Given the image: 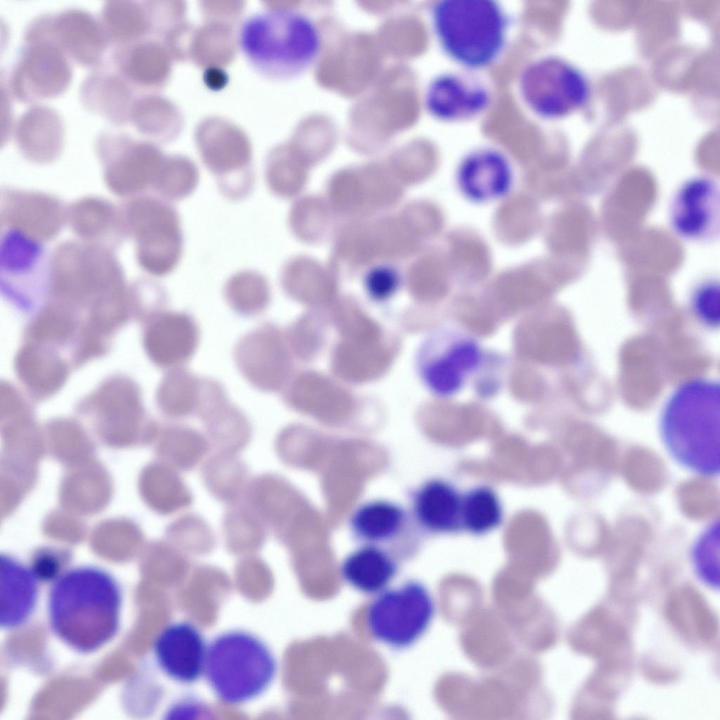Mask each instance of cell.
I'll list each match as a JSON object with an SVG mask.
<instances>
[{"label":"cell","mask_w":720,"mask_h":720,"mask_svg":"<svg viewBox=\"0 0 720 720\" xmlns=\"http://www.w3.org/2000/svg\"><path fill=\"white\" fill-rule=\"evenodd\" d=\"M121 606L117 581L106 571L89 566L63 572L53 581L47 600L52 631L82 653L99 650L115 636Z\"/></svg>","instance_id":"1"},{"label":"cell","mask_w":720,"mask_h":720,"mask_svg":"<svg viewBox=\"0 0 720 720\" xmlns=\"http://www.w3.org/2000/svg\"><path fill=\"white\" fill-rule=\"evenodd\" d=\"M238 42L257 72L276 80L307 72L319 60L323 46L316 21L293 7H271L250 14L240 25Z\"/></svg>","instance_id":"2"},{"label":"cell","mask_w":720,"mask_h":720,"mask_svg":"<svg viewBox=\"0 0 720 720\" xmlns=\"http://www.w3.org/2000/svg\"><path fill=\"white\" fill-rule=\"evenodd\" d=\"M719 384L705 378L680 385L662 411L659 428L665 449L695 475H719Z\"/></svg>","instance_id":"3"},{"label":"cell","mask_w":720,"mask_h":720,"mask_svg":"<svg viewBox=\"0 0 720 720\" xmlns=\"http://www.w3.org/2000/svg\"><path fill=\"white\" fill-rule=\"evenodd\" d=\"M430 22L445 53L470 70L492 64L506 44L508 20L496 1L441 0L432 6Z\"/></svg>","instance_id":"4"},{"label":"cell","mask_w":720,"mask_h":720,"mask_svg":"<svg viewBox=\"0 0 720 720\" xmlns=\"http://www.w3.org/2000/svg\"><path fill=\"white\" fill-rule=\"evenodd\" d=\"M276 672L271 650L248 631L221 633L207 645L204 675L212 690L226 704L238 705L259 697Z\"/></svg>","instance_id":"5"},{"label":"cell","mask_w":720,"mask_h":720,"mask_svg":"<svg viewBox=\"0 0 720 720\" xmlns=\"http://www.w3.org/2000/svg\"><path fill=\"white\" fill-rule=\"evenodd\" d=\"M484 351L479 341L463 330L440 328L419 344L414 357L416 374L423 387L439 399L460 393L480 368Z\"/></svg>","instance_id":"6"},{"label":"cell","mask_w":720,"mask_h":720,"mask_svg":"<svg viewBox=\"0 0 720 720\" xmlns=\"http://www.w3.org/2000/svg\"><path fill=\"white\" fill-rule=\"evenodd\" d=\"M435 614V603L428 588L410 579L376 594L368 605L366 622L375 641L403 650L420 639Z\"/></svg>","instance_id":"7"},{"label":"cell","mask_w":720,"mask_h":720,"mask_svg":"<svg viewBox=\"0 0 720 720\" xmlns=\"http://www.w3.org/2000/svg\"><path fill=\"white\" fill-rule=\"evenodd\" d=\"M22 45L6 82L11 95L31 105L63 94L70 84L72 68L62 49L43 32L27 25Z\"/></svg>","instance_id":"8"},{"label":"cell","mask_w":720,"mask_h":720,"mask_svg":"<svg viewBox=\"0 0 720 720\" xmlns=\"http://www.w3.org/2000/svg\"><path fill=\"white\" fill-rule=\"evenodd\" d=\"M520 88L537 115L558 119L584 108L591 96L589 79L578 68L554 56L539 59L522 75Z\"/></svg>","instance_id":"9"},{"label":"cell","mask_w":720,"mask_h":720,"mask_svg":"<svg viewBox=\"0 0 720 720\" xmlns=\"http://www.w3.org/2000/svg\"><path fill=\"white\" fill-rule=\"evenodd\" d=\"M134 205L139 262L149 274L166 276L176 268L184 250L179 212L168 201L155 197L142 198Z\"/></svg>","instance_id":"10"},{"label":"cell","mask_w":720,"mask_h":720,"mask_svg":"<svg viewBox=\"0 0 720 720\" xmlns=\"http://www.w3.org/2000/svg\"><path fill=\"white\" fill-rule=\"evenodd\" d=\"M51 261L44 245L11 229L1 240V285L6 297L30 305L47 295Z\"/></svg>","instance_id":"11"},{"label":"cell","mask_w":720,"mask_h":720,"mask_svg":"<svg viewBox=\"0 0 720 720\" xmlns=\"http://www.w3.org/2000/svg\"><path fill=\"white\" fill-rule=\"evenodd\" d=\"M668 222L683 240L709 243L719 238L720 190L708 175H697L683 181L672 194L667 210Z\"/></svg>","instance_id":"12"},{"label":"cell","mask_w":720,"mask_h":720,"mask_svg":"<svg viewBox=\"0 0 720 720\" xmlns=\"http://www.w3.org/2000/svg\"><path fill=\"white\" fill-rule=\"evenodd\" d=\"M349 529L359 545L384 548L401 562L410 558L418 546L419 529L409 510L385 499L359 505L351 515Z\"/></svg>","instance_id":"13"},{"label":"cell","mask_w":720,"mask_h":720,"mask_svg":"<svg viewBox=\"0 0 720 720\" xmlns=\"http://www.w3.org/2000/svg\"><path fill=\"white\" fill-rule=\"evenodd\" d=\"M39 20L45 34L70 61L94 70L103 67L110 43L98 18L84 9L68 7L41 13Z\"/></svg>","instance_id":"14"},{"label":"cell","mask_w":720,"mask_h":720,"mask_svg":"<svg viewBox=\"0 0 720 720\" xmlns=\"http://www.w3.org/2000/svg\"><path fill=\"white\" fill-rule=\"evenodd\" d=\"M235 364L255 389L275 392L287 371V359L277 327L270 321L260 323L242 335L233 347Z\"/></svg>","instance_id":"15"},{"label":"cell","mask_w":720,"mask_h":720,"mask_svg":"<svg viewBox=\"0 0 720 720\" xmlns=\"http://www.w3.org/2000/svg\"><path fill=\"white\" fill-rule=\"evenodd\" d=\"M199 342V326L186 311H163L148 321L143 332L148 356L155 366L168 370L184 366Z\"/></svg>","instance_id":"16"},{"label":"cell","mask_w":720,"mask_h":720,"mask_svg":"<svg viewBox=\"0 0 720 720\" xmlns=\"http://www.w3.org/2000/svg\"><path fill=\"white\" fill-rule=\"evenodd\" d=\"M197 417L218 451L238 454L251 442L252 427L248 417L229 400L225 388L215 379L205 378Z\"/></svg>","instance_id":"17"},{"label":"cell","mask_w":720,"mask_h":720,"mask_svg":"<svg viewBox=\"0 0 720 720\" xmlns=\"http://www.w3.org/2000/svg\"><path fill=\"white\" fill-rule=\"evenodd\" d=\"M207 645L193 624L176 622L166 626L153 645L155 662L170 679L191 684L204 674Z\"/></svg>","instance_id":"18"},{"label":"cell","mask_w":720,"mask_h":720,"mask_svg":"<svg viewBox=\"0 0 720 720\" xmlns=\"http://www.w3.org/2000/svg\"><path fill=\"white\" fill-rule=\"evenodd\" d=\"M489 92L480 80L468 75L443 73L427 85L423 103L433 117L446 122L474 118L489 103Z\"/></svg>","instance_id":"19"},{"label":"cell","mask_w":720,"mask_h":720,"mask_svg":"<svg viewBox=\"0 0 720 720\" xmlns=\"http://www.w3.org/2000/svg\"><path fill=\"white\" fill-rule=\"evenodd\" d=\"M12 134L20 152L37 162L55 159L60 153L64 128L61 117L53 108L31 104L15 121Z\"/></svg>","instance_id":"20"},{"label":"cell","mask_w":720,"mask_h":720,"mask_svg":"<svg viewBox=\"0 0 720 720\" xmlns=\"http://www.w3.org/2000/svg\"><path fill=\"white\" fill-rule=\"evenodd\" d=\"M133 87L115 70L102 67L83 79L79 96L89 111L112 124L124 125L129 123L131 108L136 98Z\"/></svg>","instance_id":"21"},{"label":"cell","mask_w":720,"mask_h":720,"mask_svg":"<svg viewBox=\"0 0 720 720\" xmlns=\"http://www.w3.org/2000/svg\"><path fill=\"white\" fill-rule=\"evenodd\" d=\"M409 510L418 529L443 533L461 524L462 499L449 483L438 479L428 480L410 496Z\"/></svg>","instance_id":"22"},{"label":"cell","mask_w":720,"mask_h":720,"mask_svg":"<svg viewBox=\"0 0 720 720\" xmlns=\"http://www.w3.org/2000/svg\"><path fill=\"white\" fill-rule=\"evenodd\" d=\"M32 570L8 555L0 558V624L6 629L24 624L36 607L39 586Z\"/></svg>","instance_id":"23"},{"label":"cell","mask_w":720,"mask_h":720,"mask_svg":"<svg viewBox=\"0 0 720 720\" xmlns=\"http://www.w3.org/2000/svg\"><path fill=\"white\" fill-rule=\"evenodd\" d=\"M401 562L378 546L359 545L342 561V579L356 591L376 595L389 587L397 577Z\"/></svg>","instance_id":"24"},{"label":"cell","mask_w":720,"mask_h":720,"mask_svg":"<svg viewBox=\"0 0 720 720\" xmlns=\"http://www.w3.org/2000/svg\"><path fill=\"white\" fill-rule=\"evenodd\" d=\"M200 475L208 493L227 506L241 501L250 480L248 465L238 454L218 450L205 460Z\"/></svg>","instance_id":"25"},{"label":"cell","mask_w":720,"mask_h":720,"mask_svg":"<svg viewBox=\"0 0 720 720\" xmlns=\"http://www.w3.org/2000/svg\"><path fill=\"white\" fill-rule=\"evenodd\" d=\"M204 377L184 366L168 370L156 391V404L162 414L172 420L197 417Z\"/></svg>","instance_id":"26"},{"label":"cell","mask_w":720,"mask_h":720,"mask_svg":"<svg viewBox=\"0 0 720 720\" xmlns=\"http://www.w3.org/2000/svg\"><path fill=\"white\" fill-rule=\"evenodd\" d=\"M667 615L674 626L688 638L697 637L708 642L716 634V619L694 588H683L674 592L668 601Z\"/></svg>","instance_id":"27"},{"label":"cell","mask_w":720,"mask_h":720,"mask_svg":"<svg viewBox=\"0 0 720 720\" xmlns=\"http://www.w3.org/2000/svg\"><path fill=\"white\" fill-rule=\"evenodd\" d=\"M583 624L584 651L600 659L602 666L617 669V656L628 646V635L624 627L600 608L588 614Z\"/></svg>","instance_id":"28"},{"label":"cell","mask_w":720,"mask_h":720,"mask_svg":"<svg viewBox=\"0 0 720 720\" xmlns=\"http://www.w3.org/2000/svg\"><path fill=\"white\" fill-rule=\"evenodd\" d=\"M211 446L207 436L196 428L172 423L163 428L159 450L171 467L186 472L200 463Z\"/></svg>","instance_id":"29"},{"label":"cell","mask_w":720,"mask_h":720,"mask_svg":"<svg viewBox=\"0 0 720 720\" xmlns=\"http://www.w3.org/2000/svg\"><path fill=\"white\" fill-rule=\"evenodd\" d=\"M223 296L229 307L243 317L263 314L271 301L270 283L261 272L243 269L232 274L223 287Z\"/></svg>","instance_id":"30"},{"label":"cell","mask_w":720,"mask_h":720,"mask_svg":"<svg viewBox=\"0 0 720 720\" xmlns=\"http://www.w3.org/2000/svg\"><path fill=\"white\" fill-rule=\"evenodd\" d=\"M221 527L224 546L232 553L259 551L269 533L264 524L241 502L228 506Z\"/></svg>","instance_id":"31"},{"label":"cell","mask_w":720,"mask_h":720,"mask_svg":"<svg viewBox=\"0 0 720 720\" xmlns=\"http://www.w3.org/2000/svg\"><path fill=\"white\" fill-rule=\"evenodd\" d=\"M98 19L110 44L115 46L139 40L146 29L144 9L134 1H106Z\"/></svg>","instance_id":"32"},{"label":"cell","mask_w":720,"mask_h":720,"mask_svg":"<svg viewBox=\"0 0 720 720\" xmlns=\"http://www.w3.org/2000/svg\"><path fill=\"white\" fill-rule=\"evenodd\" d=\"M151 501L164 515H172L189 508L193 494L179 471L172 467L158 465L151 471Z\"/></svg>","instance_id":"33"},{"label":"cell","mask_w":720,"mask_h":720,"mask_svg":"<svg viewBox=\"0 0 720 720\" xmlns=\"http://www.w3.org/2000/svg\"><path fill=\"white\" fill-rule=\"evenodd\" d=\"M166 532L170 544L188 553L206 554L217 546L216 535L212 527L196 513L179 516L168 525Z\"/></svg>","instance_id":"34"},{"label":"cell","mask_w":720,"mask_h":720,"mask_svg":"<svg viewBox=\"0 0 720 720\" xmlns=\"http://www.w3.org/2000/svg\"><path fill=\"white\" fill-rule=\"evenodd\" d=\"M501 518V505L491 489L476 487L462 499L461 524L468 530L485 533L496 527Z\"/></svg>","instance_id":"35"},{"label":"cell","mask_w":720,"mask_h":720,"mask_svg":"<svg viewBox=\"0 0 720 720\" xmlns=\"http://www.w3.org/2000/svg\"><path fill=\"white\" fill-rule=\"evenodd\" d=\"M200 179L198 168L183 158H174L163 163L153 188L165 200H183L196 189Z\"/></svg>","instance_id":"36"},{"label":"cell","mask_w":720,"mask_h":720,"mask_svg":"<svg viewBox=\"0 0 720 720\" xmlns=\"http://www.w3.org/2000/svg\"><path fill=\"white\" fill-rule=\"evenodd\" d=\"M719 522L713 521L693 544L690 558L698 578L713 588L719 586Z\"/></svg>","instance_id":"37"},{"label":"cell","mask_w":720,"mask_h":720,"mask_svg":"<svg viewBox=\"0 0 720 720\" xmlns=\"http://www.w3.org/2000/svg\"><path fill=\"white\" fill-rule=\"evenodd\" d=\"M397 283L394 278L387 276L371 277L366 282L369 297L375 302H384L395 292Z\"/></svg>","instance_id":"38"},{"label":"cell","mask_w":720,"mask_h":720,"mask_svg":"<svg viewBox=\"0 0 720 720\" xmlns=\"http://www.w3.org/2000/svg\"><path fill=\"white\" fill-rule=\"evenodd\" d=\"M10 96L11 94L7 88L6 84L4 86L2 82H1V143L4 141H7L8 138L12 134L13 127L14 123L12 122V113L11 111L10 105Z\"/></svg>","instance_id":"39"}]
</instances>
